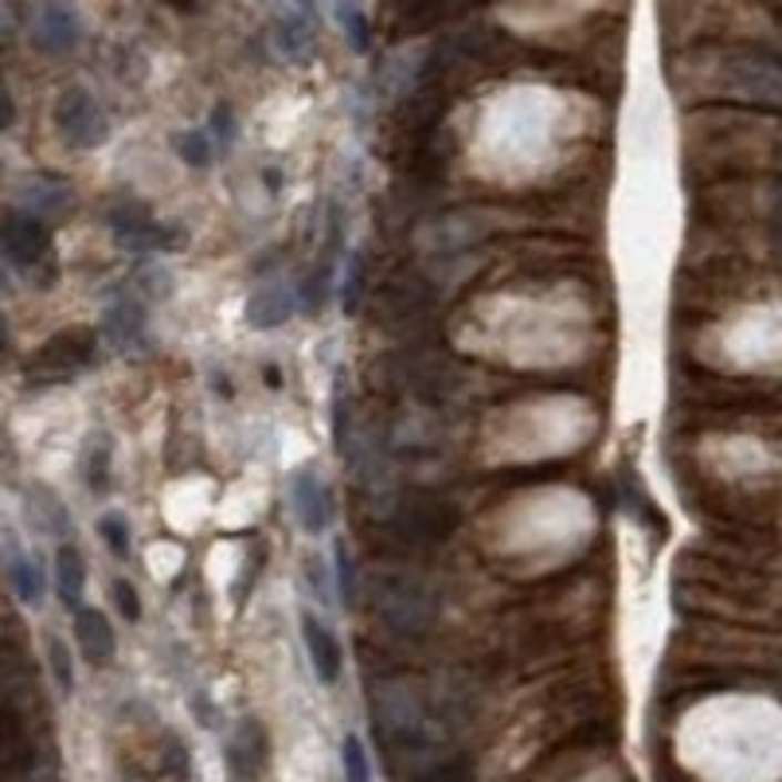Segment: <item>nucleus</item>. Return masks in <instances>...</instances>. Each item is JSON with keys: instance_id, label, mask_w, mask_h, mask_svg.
Instances as JSON below:
<instances>
[{"instance_id": "obj_1", "label": "nucleus", "mask_w": 782, "mask_h": 782, "mask_svg": "<svg viewBox=\"0 0 782 782\" xmlns=\"http://www.w3.org/2000/svg\"><path fill=\"white\" fill-rule=\"evenodd\" d=\"M720 99L782 110V63L755 48H712L692 55Z\"/></svg>"}, {"instance_id": "obj_2", "label": "nucleus", "mask_w": 782, "mask_h": 782, "mask_svg": "<svg viewBox=\"0 0 782 782\" xmlns=\"http://www.w3.org/2000/svg\"><path fill=\"white\" fill-rule=\"evenodd\" d=\"M458 525V512L454 505H443L435 497H415V501H404L392 517V528L399 532V544L407 548H423V544H443L446 536Z\"/></svg>"}, {"instance_id": "obj_3", "label": "nucleus", "mask_w": 782, "mask_h": 782, "mask_svg": "<svg viewBox=\"0 0 782 782\" xmlns=\"http://www.w3.org/2000/svg\"><path fill=\"white\" fill-rule=\"evenodd\" d=\"M55 125H59V133H63V138L71 141V145H79V149L102 145L106 133H110L106 114H102V106L94 102V94L83 91V87H71V91L59 94Z\"/></svg>"}, {"instance_id": "obj_4", "label": "nucleus", "mask_w": 782, "mask_h": 782, "mask_svg": "<svg viewBox=\"0 0 782 782\" xmlns=\"http://www.w3.org/2000/svg\"><path fill=\"white\" fill-rule=\"evenodd\" d=\"M32 35L40 51H48V55H67V51H74L79 40H83L79 9H74L71 0H40V4H35Z\"/></svg>"}, {"instance_id": "obj_5", "label": "nucleus", "mask_w": 782, "mask_h": 782, "mask_svg": "<svg viewBox=\"0 0 782 782\" xmlns=\"http://www.w3.org/2000/svg\"><path fill=\"white\" fill-rule=\"evenodd\" d=\"M0 251H4L9 263L32 271V266H40L51 255V231L35 215L9 212L0 220Z\"/></svg>"}, {"instance_id": "obj_6", "label": "nucleus", "mask_w": 782, "mask_h": 782, "mask_svg": "<svg viewBox=\"0 0 782 782\" xmlns=\"http://www.w3.org/2000/svg\"><path fill=\"white\" fill-rule=\"evenodd\" d=\"M94 333L87 329H67L59 333L51 345L40 348V364L48 368L51 379H63V376H74L79 368H87V364L94 360Z\"/></svg>"}, {"instance_id": "obj_7", "label": "nucleus", "mask_w": 782, "mask_h": 782, "mask_svg": "<svg viewBox=\"0 0 782 782\" xmlns=\"http://www.w3.org/2000/svg\"><path fill=\"white\" fill-rule=\"evenodd\" d=\"M290 497H294V512L297 520H302L305 532H325L333 520V501H329V489H325V481L313 474V469H297L294 474V489H290Z\"/></svg>"}, {"instance_id": "obj_8", "label": "nucleus", "mask_w": 782, "mask_h": 782, "mask_svg": "<svg viewBox=\"0 0 782 782\" xmlns=\"http://www.w3.org/2000/svg\"><path fill=\"white\" fill-rule=\"evenodd\" d=\"M266 732L255 724V720H243L240 732L231 735L227 743V766L235 782H255L266 766Z\"/></svg>"}, {"instance_id": "obj_9", "label": "nucleus", "mask_w": 782, "mask_h": 782, "mask_svg": "<svg viewBox=\"0 0 782 782\" xmlns=\"http://www.w3.org/2000/svg\"><path fill=\"white\" fill-rule=\"evenodd\" d=\"M74 642L83 650V658L91 666H110L118 653V642H114V630H110V618L94 607H79L74 610Z\"/></svg>"}, {"instance_id": "obj_10", "label": "nucleus", "mask_w": 782, "mask_h": 782, "mask_svg": "<svg viewBox=\"0 0 782 782\" xmlns=\"http://www.w3.org/2000/svg\"><path fill=\"white\" fill-rule=\"evenodd\" d=\"M474 4H481V0H399L396 9H392V20L399 28H407V32H419V28L446 24V20L461 17Z\"/></svg>"}, {"instance_id": "obj_11", "label": "nucleus", "mask_w": 782, "mask_h": 782, "mask_svg": "<svg viewBox=\"0 0 782 782\" xmlns=\"http://www.w3.org/2000/svg\"><path fill=\"white\" fill-rule=\"evenodd\" d=\"M302 638H305V646H309V661H313V673H317V681H322V684H337L341 666H345L337 638H333L329 630H325V626L317 622L313 615L302 618Z\"/></svg>"}, {"instance_id": "obj_12", "label": "nucleus", "mask_w": 782, "mask_h": 782, "mask_svg": "<svg viewBox=\"0 0 782 782\" xmlns=\"http://www.w3.org/2000/svg\"><path fill=\"white\" fill-rule=\"evenodd\" d=\"M290 313H294V294L286 286H263L255 290V297L247 302V322L255 329H274V325H286Z\"/></svg>"}, {"instance_id": "obj_13", "label": "nucleus", "mask_w": 782, "mask_h": 782, "mask_svg": "<svg viewBox=\"0 0 782 782\" xmlns=\"http://www.w3.org/2000/svg\"><path fill=\"white\" fill-rule=\"evenodd\" d=\"M83 587H87V560L79 556V548L63 544L55 552V591L59 599L67 602L71 610L83 607Z\"/></svg>"}, {"instance_id": "obj_14", "label": "nucleus", "mask_w": 782, "mask_h": 782, "mask_svg": "<svg viewBox=\"0 0 782 782\" xmlns=\"http://www.w3.org/2000/svg\"><path fill=\"white\" fill-rule=\"evenodd\" d=\"M9 579H12V591L20 595V602L35 607V602L43 599V576H40V568H35V563L28 560L24 552H12L9 556Z\"/></svg>"}, {"instance_id": "obj_15", "label": "nucleus", "mask_w": 782, "mask_h": 782, "mask_svg": "<svg viewBox=\"0 0 782 782\" xmlns=\"http://www.w3.org/2000/svg\"><path fill=\"white\" fill-rule=\"evenodd\" d=\"M83 478L94 494H106L110 489V446L106 443H91L83 450Z\"/></svg>"}, {"instance_id": "obj_16", "label": "nucleus", "mask_w": 782, "mask_h": 782, "mask_svg": "<svg viewBox=\"0 0 782 782\" xmlns=\"http://www.w3.org/2000/svg\"><path fill=\"white\" fill-rule=\"evenodd\" d=\"M176 153H181L184 165L207 169L212 165V138H207V130H184L176 138Z\"/></svg>"}, {"instance_id": "obj_17", "label": "nucleus", "mask_w": 782, "mask_h": 782, "mask_svg": "<svg viewBox=\"0 0 782 782\" xmlns=\"http://www.w3.org/2000/svg\"><path fill=\"white\" fill-rule=\"evenodd\" d=\"M337 20L345 24L348 43H353L356 51L368 48V43H372V28H368V17H364V9L356 4V0H341V4H337Z\"/></svg>"}, {"instance_id": "obj_18", "label": "nucleus", "mask_w": 782, "mask_h": 782, "mask_svg": "<svg viewBox=\"0 0 782 782\" xmlns=\"http://www.w3.org/2000/svg\"><path fill=\"white\" fill-rule=\"evenodd\" d=\"M99 536L102 544H106L110 552L122 560V556H130V525H125L122 512H106V517L99 520Z\"/></svg>"}, {"instance_id": "obj_19", "label": "nucleus", "mask_w": 782, "mask_h": 782, "mask_svg": "<svg viewBox=\"0 0 782 782\" xmlns=\"http://www.w3.org/2000/svg\"><path fill=\"white\" fill-rule=\"evenodd\" d=\"M141 313H138V305H130V302H122V305H114L110 309V337L118 341V345H130L133 337L141 333V322H138Z\"/></svg>"}, {"instance_id": "obj_20", "label": "nucleus", "mask_w": 782, "mask_h": 782, "mask_svg": "<svg viewBox=\"0 0 782 782\" xmlns=\"http://www.w3.org/2000/svg\"><path fill=\"white\" fill-rule=\"evenodd\" d=\"M235 133H240V122H235L231 106H215L212 118H207V138H212V145L227 149L231 141H235Z\"/></svg>"}, {"instance_id": "obj_21", "label": "nucleus", "mask_w": 782, "mask_h": 782, "mask_svg": "<svg viewBox=\"0 0 782 782\" xmlns=\"http://www.w3.org/2000/svg\"><path fill=\"white\" fill-rule=\"evenodd\" d=\"M345 779L348 782H372V766H368V755H364V743L356 740V735H348L345 740Z\"/></svg>"}, {"instance_id": "obj_22", "label": "nucleus", "mask_w": 782, "mask_h": 782, "mask_svg": "<svg viewBox=\"0 0 782 782\" xmlns=\"http://www.w3.org/2000/svg\"><path fill=\"white\" fill-rule=\"evenodd\" d=\"M48 658H51V673H55L59 689L71 692L74 689V669H71V653L59 638H48Z\"/></svg>"}, {"instance_id": "obj_23", "label": "nucleus", "mask_w": 782, "mask_h": 782, "mask_svg": "<svg viewBox=\"0 0 782 782\" xmlns=\"http://www.w3.org/2000/svg\"><path fill=\"white\" fill-rule=\"evenodd\" d=\"M114 602H118V610H122L125 622H138L141 618V599H138V591H133V583H125V579H118L114 583Z\"/></svg>"}, {"instance_id": "obj_24", "label": "nucleus", "mask_w": 782, "mask_h": 782, "mask_svg": "<svg viewBox=\"0 0 782 782\" xmlns=\"http://www.w3.org/2000/svg\"><path fill=\"white\" fill-rule=\"evenodd\" d=\"M337 579H341V595H345V599H353V563H348L345 548L337 552Z\"/></svg>"}, {"instance_id": "obj_25", "label": "nucleus", "mask_w": 782, "mask_h": 782, "mask_svg": "<svg viewBox=\"0 0 782 782\" xmlns=\"http://www.w3.org/2000/svg\"><path fill=\"white\" fill-rule=\"evenodd\" d=\"M12 118H17V106H12L9 91H4V87H0V130H9V125H12Z\"/></svg>"}, {"instance_id": "obj_26", "label": "nucleus", "mask_w": 782, "mask_h": 782, "mask_svg": "<svg viewBox=\"0 0 782 782\" xmlns=\"http://www.w3.org/2000/svg\"><path fill=\"white\" fill-rule=\"evenodd\" d=\"M266 384H271V387H282V372H278V368H266Z\"/></svg>"}]
</instances>
